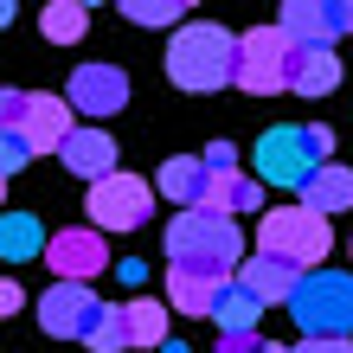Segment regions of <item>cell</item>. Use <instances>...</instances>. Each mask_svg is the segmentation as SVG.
<instances>
[{
  "label": "cell",
  "instance_id": "cell-1",
  "mask_svg": "<svg viewBox=\"0 0 353 353\" xmlns=\"http://www.w3.org/2000/svg\"><path fill=\"white\" fill-rule=\"evenodd\" d=\"M168 270H193V276H219L232 283V270H244V232L238 219H219V212H174L168 225Z\"/></svg>",
  "mask_w": 353,
  "mask_h": 353
},
{
  "label": "cell",
  "instance_id": "cell-2",
  "mask_svg": "<svg viewBox=\"0 0 353 353\" xmlns=\"http://www.w3.org/2000/svg\"><path fill=\"white\" fill-rule=\"evenodd\" d=\"M168 84L193 97L238 84V32H225L219 19H186L168 46Z\"/></svg>",
  "mask_w": 353,
  "mask_h": 353
},
{
  "label": "cell",
  "instance_id": "cell-3",
  "mask_svg": "<svg viewBox=\"0 0 353 353\" xmlns=\"http://www.w3.org/2000/svg\"><path fill=\"white\" fill-rule=\"evenodd\" d=\"M327 154H334V129L327 122H308V129H296V122H276V129L257 135V180L263 186H302L315 180L327 168Z\"/></svg>",
  "mask_w": 353,
  "mask_h": 353
},
{
  "label": "cell",
  "instance_id": "cell-4",
  "mask_svg": "<svg viewBox=\"0 0 353 353\" xmlns=\"http://www.w3.org/2000/svg\"><path fill=\"white\" fill-rule=\"evenodd\" d=\"M257 251L315 270L327 251H334V225H327L321 212H308L302 199H296V205H270V212L257 219Z\"/></svg>",
  "mask_w": 353,
  "mask_h": 353
},
{
  "label": "cell",
  "instance_id": "cell-5",
  "mask_svg": "<svg viewBox=\"0 0 353 353\" xmlns=\"http://www.w3.org/2000/svg\"><path fill=\"white\" fill-rule=\"evenodd\" d=\"M289 315H296L302 341H315V334L347 341L353 334V276H341V270H308L296 302H289Z\"/></svg>",
  "mask_w": 353,
  "mask_h": 353
},
{
  "label": "cell",
  "instance_id": "cell-6",
  "mask_svg": "<svg viewBox=\"0 0 353 353\" xmlns=\"http://www.w3.org/2000/svg\"><path fill=\"white\" fill-rule=\"evenodd\" d=\"M84 212L103 238L110 232H141L154 212V186L141 180V174H110V180H97L90 186V199H84Z\"/></svg>",
  "mask_w": 353,
  "mask_h": 353
},
{
  "label": "cell",
  "instance_id": "cell-7",
  "mask_svg": "<svg viewBox=\"0 0 353 353\" xmlns=\"http://www.w3.org/2000/svg\"><path fill=\"white\" fill-rule=\"evenodd\" d=\"M238 90L244 97H276V90H289V39H283V26L238 32Z\"/></svg>",
  "mask_w": 353,
  "mask_h": 353
},
{
  "label": "cell",
  "instance_id": "cell-8",
  "mask_svg": "<svg viewBox=\"0 0 353 353\" xmlns=\"http://www.w3.org/2000/svg\"><path fill=\"white\" fill-rule=\"evenodd\" d=\"M97 315H103V302H97L90 283H52L46 296H39V327H46L52 341H90Z\"/></svg>",
  "mask_w": 353,
  "mask_h": 353
},
{
  "label": "cell",
  "instance_id": "cell-9",
  "mask_svg": "<svg viewBox=\"0 0 353 353\" xmlns=\"http://www.w3.org/2000/svg\"><path fill=\"white\" fill-rule=\"evenodd\" d=\"M46 263H52L58 283H90V276H103V263H110V244H103L97 225H71V232H52Z\"/></svg>",
  "mask_w": 353,
  "mask_h": 353
},
{
  "label": "cell",
  "instance_id": "cell-10",
  "mask_svg": "<svg viewBox=\"0 0 353 353\" xmlns=\"http://www.w3.org/2000/svg\"><path fill=\"white\" fill-rule=\"evenodd\" d=\"M65 97H71V110H84V116L103 122V116L129 110V71H122V65H77Z\"/></svg>",
  "mask_w": 353,
  "mask_h": 353
},
{
  "label": "cell",
  "instance_id": "cell-11",
  "mask_svg": "<svg viewBox=\"0 0 353 353\" xmlns=\"http://www.w3.org/2000/svg\"><path fill=\"white\" fill-rule=\"evenodd\" d=\"M302 276H308L302 263H289V257H270V251H257V257H244V270H238V283L251 289V296H257L263 308H276V302H296V289H302Z\"/></svg>",
  "mask_w": 353,
  "mask_h": 353
},
{
  "label": "cell",
  "instance_id": "cell-12",
  "mask_svg": "<svg viewBox=\"0 0 353 353\" xmlns=\"http://www.w3.org/2000/svg\"><path fill=\"white\" fill-rule=\"evenodd\" d=\"M289 90L296 97L341 90V52L334 46H289Z\"/></svg>",
  "mask_w": 353,
  "mask_h": 353
},
{
  "label": "cell",
  "instance_id": "cell-13",
  "mask_svg": "<svg viewBox=\"0 0 353 353\" xmlns=\"http://www.w3.org/2000/svg\"><path fill=\"white\" fill-rule=\"evenodd\" d=\"M32 141V154H65V141L77 135V122H71V97H32V116H26V129H19Z\"/></svg>",
  "mask_w": 353,
  "mask_h": 353
},
{
  "label": "cell",
  "instance_id": "cell-14",
  "mask_svg": "<svg viewBox=\"0 0 353 353\" xmlns=\"http://www.w3.org/2000/svg\"><path fill=\"white\" fill-rule=\"evenodd\" d=\"M154 186H161V199H174V205H186V212H199L205 193H212V168H205L199 154H174V161H161Z\"/></svg>",
  "mask_w": 353,
  "mask_h": 353
},
{
  "label": "cell",
  "instance_id": "cell-15",
  "mask_svg": "<svg viewBox=\"0 0 353 353\" xmlns=\"http://www.w3.org/2000/svg\"><path fill=\"white\" fill-rule=\"evenodd\" d=\"M116 154H122V148H116V141L103 135V129H77V135L65 141V154H58V161H65L77 180H90V186H97V180L122 174V168H116Z\"/></svg>",
  "mask_w": 353,
  "mask_h": 353
},
{
  "label": "cell",
  "instance_id": "cell-16",
  "mask_svg": "<svg viewBox=\"0 0 353 353\" xmlns=\"http://www.w3.org/2000/svg\"><path fill=\"white\" fill-rule=\"evenodd\" d=\"M276 26L289 46H334V19H327V0H283Z\"/></svg>",
  "mask_w": 353,
  "mask_h": 353
},
{
  "label": "cell",
  "instance_id": "cell-17",
  "mask_svg": "<svg viewBox=\"0 0 353 353\" xmlns=\"http://www.w3.org/2000/svg\"><path fill=\"white\" fill-rule=\"evenodd\" d=\"M263 205V180L257 174H212V193H205V212H219V219H238V212H257Z\"/></svg>",
  "mask_w": 353,
  "mask_h": 353
},
{
  "label": "cell",
  "instance_id": "cell-18",
  "mask_svg": "<svg viewBox=\"0 0 353 353\" xmlns=\"http://www.w3.org/2000/svg\"><path fill=\"white\" fill-rule=\"evenodd\" d=\"M225 296V283L219 276H193V270H168V308H180V315H212Z\"/></svg>",
  "mask_w": 353,
  "mask_h": 353
},
{
  "label": "cell",
  "instance_id": "cell-19",
  "mask_svg": "<svg viewBox=\"0 0 353 353\" xmlns=\"http://www.w3.org/2000/svg\"><path fill=\"white\" fill-rule=\"evenodd\" d=\"M302 205L308 212H321V219H334V212H347L353 205V168H341V161H327V168L302 186Z\"/></svg>",
  "mask_w": 353,
  "mask_h": 353
},
{
  "label": "cell",
  "instance_id": "cell-20",
  "mask_svg": "<svg viewBox=\"0 0 353 353\" xmlns=\"http://www.w3.org/2000/svg\"><path fill=\"white\" fill-rule=\"evenodd\" d=\"M46 225H39L32 212H7L0 219V257L7 263H32V257H46Z\"/></svg>",
  "mask_w": 353,
  "mask_h": 353
},
{
  "label": "cell",
  "instance_id": "cell-21",
  "mask_svg": "<svg viewBox=\"0 0 353 353\" xmlns=\"http://www.w3.org/2000/svg\"><path fill=\"white\" fill-rule=\"evenodd\" d=\"M257 315H263V302L232 276V283H225V296H219V308H212L219 334H257Z\"/></svg>",
  "mask_w": 353,
  "mask_h": 353
},
{
  "label": "cell",
  "instance_id": "cell-22",
  "mask_svg": "<svg viewBox=\"0 0 353 353\" xmlns=\"http://www.w3.org/2000/svg\"><path fill=\"white\" fill-rule=\"evenodd\" d=\"M90 353H129L135 347V327H129V302H103V315L90 327Z\"/></svg>",
  "mask_w": 353,
  "mask_h": 353
},
{
  "label": "cell",
  "instance_id": "cell-23",
  "mask_svg": "<svg viewBox=\"0 0 353 353\" xmlns=\"http://www.w3.org/2000/svg\"><path fill=\"white\" fill-rule=\"evenodd\" d=\"M39 32H46L52 46H77V39L90 32V13L77 7V0H52V7L39 13Z\"/></svg>",
  "mask_w": 353,
  "mask_h": 353
},
{
  "label": "cell",
  "instance_id": "cell-24",
  "mask_svg": "<svg viewBox=\"0 0 353 353\" xmlns=\"http://www.w3.org/2000/svg\"><path fill=\"white\" fill-rule=\"evenodd\" d=\"M168 315H174L168 302H148V296L129 302V327H135V347H141V353H154V347L174 341V334H168Z\"/></svg>",
  "mask_w": 353,
  "mask_h": 353
},
{
  "label": "cell",
  "instance_id": "cell-25",
  "mask_svg": "<svg viewBox=\"0 0 353 353\" xmlns=\"http://www.w3.org/2000/svg\"><path fill=\"white\" fill-rule=\"evenodd\" d=\"M122 19H135V26H186V7L180 0H122Z\"/></svg>",
  "mask_w": 353,
  "mask_h": 353
},
{
  "label": "cell",
  "instance_id": "cell-26",
  "mask_svg": "<svg viewBox=\"0 0 353 353\" xmlns=\"http://www.w3.org/2000/svg\"><path fill=\"white\" fill-rule=\"evenodd\" d=\"M32 116V90H0V135H19Z\"/></svg>",
  "mask_w": 353,
  "mask_h": 353
},
{
  "label": "cell",
  "instance_id": "cell-27",
  "mask_svg": "<svg viewBox=\"0 0 353 353\" xmlns=\"http://www.w3.org/2000/svg\"><path fill=\"white\" fill-rule=\"evenodd\" d=\"M32 161V141L26 135H0V174H19Z\"/></svg>",
  "mask_w": 353,
  "mask_h": 353
},
{
  "label": "cell",
  "instance_id": "cell-28",
  "mask_svg": "<svg viewBox=\"0 0 353 353\" xmlns=\"http://www.w3.org/2000/svg\"><path fill=\"white\" fill-rule=\"evenodd\" d=\"M199 161H205L212 174H238V148H232V141H212V148H205Z\"/></svg>",
  "mask_w": 353,
  "mask_h": 353
},
{
  "label": "cell",
  "instance_id": "cell-29",
  "mask_svg": "<svg viewBox=\"0 0 353 353\" xmlns=\"http://www.w3.org/2000/svg\"><path fill=\"white\" fill-rule=\"evenodd\" d=\"M219 353H270L263 334H219Z\"/></svg>",
  "mask_w": 353,
  "mask_h": 353
},
{
  "label": "cell",
  "instance_id": "cell-30",
  "mask_svg": "<svg viewBox=\"0 0 353 353\" xmlns=\"http://www.w3.org/2000/svg\"><path fill=\"white\" fill-rule=\"evenodd\" d=\"M296 353H353V341H327V334H315V341H302Z\"/></svg>",
  "mask_w": 353,
  "mask_h": 353
},
{
  "label": "cell",
  "instance_id": "cell-31",
  "mask_svg": "<svg viewBox=\"0 0 353 353\" xmlns=\"http://www.w3.org/2000/svg\"><path fill=\"white\" fill-rule=\"evenodd\" d=\"M19 302H26V289H19V283L7 276V283H0V315H13V308H19Z\"/></svg>",
  "mask_w": 353,
  "mask_h": 353
},
{
  "label": "cell",
  "instance_id": "cell-32",
  "mask_svg": "<svg viewBox=\"0 0 353 353\" xmlns=\"http://www.w3.org/2000/svg\"><path fill=\"white\" fill-rule=\"evenodd\" d=\"M161 353H186V341H168V347H161Z\"/></svg>",
  "mask_w": 353,
  "mask_h": 353
},
{
  "label": "cell",
  "instance_id": "cell-33",
  "mask_svg": "<svg viewBox=\"0 0 353 353\" xmlns=\"http://www.w3.org/2000/svg\"><path fill=\"white\" fill-rule=\"evenodd\" d=\"M270 353H296V347H276V341H270Z\"/></svg>",
  "mask_w": 353,
  "mask_h": 353
}]
</instances>
